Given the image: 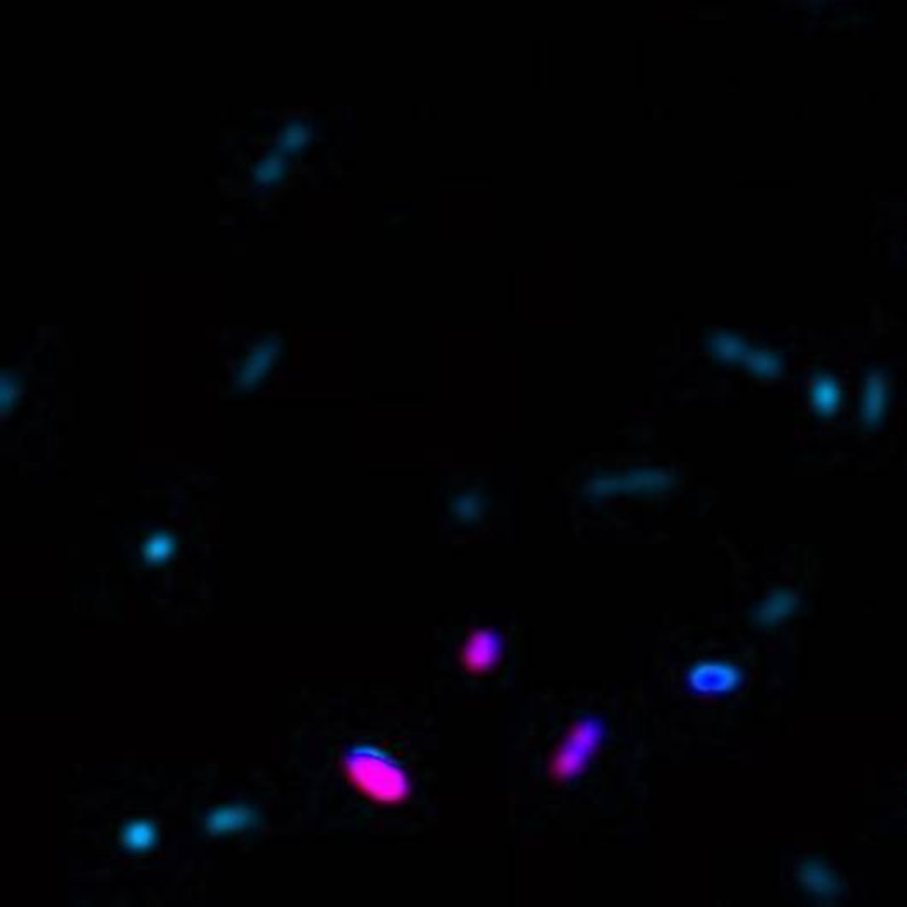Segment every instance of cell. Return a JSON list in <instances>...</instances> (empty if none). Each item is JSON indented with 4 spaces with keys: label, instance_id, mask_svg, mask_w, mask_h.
Returning a JSON list of instances; mask_svg holds the SVG:
<instances>
[{
    "label": "cell",
    "instance_id": "6da1fadb",
    "mask_svg": "<svg viewBox=\"0 0 907 907\" xmlns=\"http://www.w3.org/2000/svg\"><path fill=\"white\" fill-rule=\"evenodd\" d=\"M603 745V727L592 718L573 721L551 750L546 775L553 783L573 782L587 771L590 760Z\"/></svg>",
    "mask_w": 907,
    "mask_h": 907
},
{
    "label": "cell",
    "instance_id": "7a4b0ae2",
    "mask_svg": "<svg viewBox=\"0 0 907 907\" xmlns=\"http://www.w3.org/2000/svg\"><path fill=\"white\" fill-rule=\"evenodd\" d=\"M344 769L358 787L369 792L367 796L378 801L401 803L410 796L408 776L388 760L355 755L344 762Z\"/></svg>",
    "mask_w": 907,
    "mask_h": 907
},
{
    "label": "cell",
    "instance_id": "3957f363",
    "mask_svg": "<svg viewBox=\"0 0 907 907\" xmlns=\"http://www.w3.org/2000/svg\"><path fill=\"white\" fill-rule=\"evenodd\" d=\"M686 683L693 693L704 697L729 695L743 683V670L734 663L720 659L700 661L686 674Z\"/></svg>",
    "mask_w": 907,
    "mask_h": 907
},
{
    "label": "cell",
    "instance_id": "277c9868",
    "mask_svg": "<svg viewBox=\"0 0 907 907\" xmlns=\"http://www.w3.org/2000/svg\"><path fill=\"white\" fill-rule=\"evenodd\" d=\"M502 659V640L488 628H477L466 635L459 647V665L473 675L488 674Z\"/></svg>",
    "mask_w": 907,
    "mask_h": 907
},
{
    "label": "cell",
    "instance_id": "5b68a950",
    "mask_svg": "<svg viewBox=\"0 0 907 907\" xmlns=\"http://www.w3.org/2000/svg\"><path fill=\"white\" fill-rule=\"evenodd\" d=\"M890 403V380L881 369L870 371L861 387L860 419L865 427H877L883 422Z\"/></svg>",
    "mask_w": 907,
    "mask_h": 907
},
{
    "label": "cell",
    "instance_id": "8992f818",
    "mask_svg": "<svg viewBox=\"0 0 907 907\" xmlns=\"http://www.w3.org/2000/svg\"><path fill=\"white\" fill-rule=\"evenodd\" d=\"M259 822V812L249 805H227L211 810L204 819V828L211 835L233 833V831L247 830Z\"/></svg>",
    "mask_w": 907,
    "mask_h": 907
},
{
    "label": "cell",
    "instance_id": "52a82bcc",
    "mask_svg": "<svg viewBox=\"0 0 907 907\" xmlns=\"http://www.w3.org/2000/svg\"><path fill=\"white\" fill-rule=\"evenodd\" d=\"M799 597L789 589H776L755 610V622L764 628H775L798 610Z\"/></svg>",
    "mask_w": 907,
    "mask_h": 907
},
{
    "label": "cell",
    "instance_id": "ba28073f",
    "mask_svg": "<svg viewBox=\"0 0 907 907\" xmlns=\"http://www.w3.org/2000/svg\"><path fill=\"white\" fill-rule=\"evenodd\" d=\"M808 399L817 415H821V417L835 415L840 410L842 399H844L840 381L833 378L831 374H815L808 385Z\"/></svg>",
    "mask_w": 907,
    "mask_h": 907
},
{
    "label": "cell",
    "instance_id": "9c48e42d",
    "mask_svg": "<svg viewBox=\"0 0 907 907\" xmlns=\"http://www.w3.org/2000/svg\"><path fill=\"white\" fill-rule=\"evenodd\" d=\"M799 883L805 892L819 899H833L840 893L838 877L819 861H807L801 865Z\"/></svg>",
    "mask_w": 907,
    "mask_h": 907
},
{
    "label": "cell",
    "instance_id": "30bf717a",
    "mask_svg": "<svg viewBox=\"0 0 907 907\" xmlns=\"http://www.w3.org/2000/svg\"><path fill=\"white\" fill-rule=\"evenodd\" d=\"M743 364L760 378H776L783 373V358L780 353L768 348H750Z\"/></svg>",
    "mask_w": 907,
    "mask_h": 907
},
{
    "label": "cell",
    "instance_id": "8fae6325",
    "mask_svg": "<svg viewBox=\"0 0 907 907\" xmlns=\"http://www.w3.org/2000/svg\"><path fill=\"white\" fill-rule=\"evenodd\" d=\"M158 831L155 824L149 821H132L126 824L121 840L126 849L132 853H146L156 844Z\"/></svg>",
    "mask_w": 907,
    "mask_h": 907
},
{
    "label": "cell",
    "instance_id": "7c38bea8",
    "mask_svg": "<svg viewBox=\"0 0 907 907\" xmlns=\"http://www.w3.org/2000/svg\"><path fill=\"white\" fill-rule=\"evenodd\" d=\"M750 344L743 341L741 337L732 334L714 335L713 349L718 357L729 362H745L746 355L750 351Z\"/></svg>",
    "mask_w": 907,
    "mask_h": 907
},
{
    "label": "cell",
    "instance_id": "4fadbf2b",
    "mask_svg": "<svg viewBox=\"0 0 907 907\" xmlns=\"http://www.w3.org/2000/svg\"><path fill=\"white\" fill-rule=\"evenodd\" d=\"M172 546L171 537L167 535H155L151 541L146 543L144 546V557L151 564H162L163 560L169 559L171 557Z\"/></svg>",
    "mask_w": 907,
    "mask_h": 907
}]
</instances>
